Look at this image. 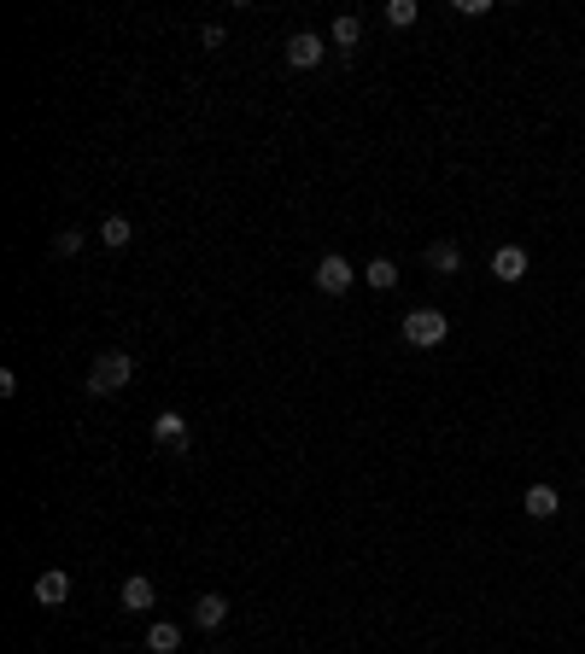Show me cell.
Instances as JSON below:
<instances>
[{
	"label": "cell",
	"mask_w": 585,
	"mask_h": 654,
	"mask_svg": "<svg viewBox=\"0 0 585 654\" xmlns=\"http://www.w3.org/2000/svg\"><path fill=\"white\" fill-rule=\"evenodd\" d=\"M152 438H159V445H176V450H182V445H187V420L176 415V409H164V415H152Z\"/></svg>",
	"instance_id": "cell-8"
},
{
	"label": "cell",
	"mask_w": 585,
	"mask_h": 654,
	"mask_svg": "<svg viewBox=\"0 0 585 654\" xmlns=\"http://www.w3.org/2000/svg\"><path fill=\"white\" fill-rule=\"evenodd\" d=\"M427 269L457 275V269H462V246H451V240H434V246H427Z\"/></svg>",
	"instance_id": "cell-12"
},
{
	"label": "cell",
	"mask_w": 585,
	"mask_h": 654,
	"mask_svg": "<svg viewBox=\"0 0 585 654\" xmlns=\"http://www.w3.org/2000/svg\"><path fill=\"white\" fill-rule=\"evenodd\" d=\"M152 602H159L152 579H141V573H135V579H124V607H129V614H147Z\"/></svg>",
	"instance_id": "cell-10"
},
{
	"label": "cell",
	"mask_w": 585,
	"mask_h": 654,
	"mask_svg": "<svg viewBox=\"0 0 585 654\" xmlns=\"http://www.w3.org/2000/svg\"><path fill=\"white\" fill-rule=\"evenodd\" d=\"M351 281H357V269H351L340 251H328L323 263H316V293H328V298H340V293H351Z\"/></svg>",
	"instance_id": "cell-3"
},
{
	"label": "cell",
	"mask_w": 585,
	"mask_h": 654,
	"mask_svg": "<svg viewBox=\"0 0 585 654\" xmlns=\"http://www.w3.org/2000/svg\"><path fill=\"white\" fill-rule=\"evenodd\" d=\"M521 508H527V514H533V520H550V514H556V508H562V497H556V485H527V497H521Z\"/></svg>",
	"instance_id": "cell-7"
},
{
	"label": "cell",
	"mask_w": 585,
	"mask_h": 654,
	"mask_svg": "<svg viewBox=\"0 0 585 654\" xmlns=\"http://www.w3.org/2000/svg\"><path fill=\"white\" fill-rule=\"evenodd\" d=\"M363 281H369L374 293H392V286H399V263H392V258H374L369 269H363Z\"/></svg>",
	"instance_id": "cell-13"
},
{
	"label": "cell",
	"mask_w": 585,
	"mask_h": 654,
	"mask_svg": "<svg viewBox=\"0 0 585 654\" xmlns=\"http://www.w3.org/2000/svg\"><path fill=\"white\" fill-rule=\"evenodd\" d=\"M135 380V357L129 351H106V357H94V369H88V392L94 397H112V392H124V386Z\"/></svg>",
	"instance_id": "cell-1"
},
{
	"label": "cell",
	"mask_w": 585,
	"mask_h": 654,
	"mask_svg": "<svg viewBox=\"0 0 585 654\" xmlns=\"http://www.w3.org/2000/svg\"><path fill=\"white\" fill-rule=\"evenodd\" d=\"M223 619H228V602H223V596H200V602H194V625H200V631H217V625H223Z\"/></svg>",
	"instance_id": "cell-9"
},
{
	"label": "cell",
	"mask_w": 585,
	"mask_h": 654,
	"mask_svg": "<svg viewBox=\"0 0 585 654\" xmlns=\"http://www.w3.org/2000/svg\"><path fill=\"white\" fill-rule=\"evenodd\" d=\"M328 41H334V47H357V41H363V24H357L351 13H340L334 30H328Z\"/></svg>",
	"instance_id": "cell-15"
},
{
	"label": "cell",
	"mask_w": 585,
	"mask_h": 654,
	"mask_svg": "<svg viewBox=\"0 0 585 654\" xmlns=\"http://www.w3.org/2000/svg\"><path fill=\"white\" fill-rule=\"evenodd\" d=\"M445 334H451L445 310H410V316H404V345H416V351L445 345Z\"/></svg>",
	"instance_id": "cell-2"
},
{
	"label": "cell",
	"mask_w": 585,
	"mask_h": 654,
	"mask_svg": "<svg viewBox=\"0 0 585 654\" xmlns=\"http://www.w3.org/2000/svg\"><path fill=\"white\" fill-rule=\"evenodd\" d=\"M176 649H182V625H170V619L147 625V654H176Z\"/></svg>",
	"instance_id": "cell-11"
},
{
	"label": "cell",
	"mask_w": 585,
	"mask_h": 654,
	"mask_svg": "<svg viewBox=\"0 0 585 654\" xmlns=\"http://www.w3.org/2000/svg\"><path fill=\"white\" fill-rule=\"evenodd\" d=\"M287 64L293 71H311V64H323V53H328V41L316 36V30H299V36H287Z\"/></svg>",
	"instance_id": "cell-4"
},
{
	"label": "cell",
	"mask_w": 585,
	"mask_h": 654,
	"mask_svg": "<svg viewBox=\"0 0 585 654\" xmlns=\"http://www.w3.org/2000/svg\"><path fill=\"white\" fill-rule=\"evenodd\" d=\"M416 18H422V6H416V0H386V24H392V30H410Z\"/></svg>",
	"instance_id": "cell-16"
},
{
	"label": "cell",
	"mask_w": 585,
	"mask_h": 654,
	"mask_svg": "<svg viewBox=\"0 0 585 654\" xmlns=\"http://www.w3.org/2000/svg\"><path fill=\"white\" fill-rule=\"evenodd\" d=\"M36 602L41 607H65V602H71V573H65V567L36 573Z\"/></svg>",
	"instance_id": "cell-5"
},
{
	"label": "cell",
	"mask_w": 585,
	"mask_h": 654,
	"mask_svg": "<svg viewBox=\"0 0 585 654\" xmlns=\"http://www.w3.org/2000/svg\"><path fill=\"white\" fill-rule=\"evenodd\" d=\"M129 240H135V228H129V217H106V223H100V246L124 251Z\"/></svg>",
	"instance_id": "cell-14"
},
{
	"label": "cell",
	"mask_w": 585,
	"mask_h": 654,
	"mask_svg": "<svg viewBox=\"0 0 585 654\" xmlns=\"http://www.w3.org/2000/svg\"><path fill=\"white\" fill-rule=\"evenodd\" d=\"M217 654H228V649H217Z\"/></svg>",
	"instance_id": "cell-18"
},
{
	"label": "cell",
	"mask_w": 585,
	"mask_h": 654,
	"mask_svg": "<svg viewBox=\"0 0 585 654\" xmlns=\"http://www.w3.org/2000/svg\"><path fill=\"white\" fill-rule=\"evenodd\" d=\"M492 275H498L503 286H510V281H527V251H521V246H498V251H492Z\"/></svg>",
	"instance_id": "cell-6"
},
{
	"label": "cell",
	"mask_w": 585,
	"mask_h": 654,
	"mask_svg": "<svg viewBox=\"0 0 585 654\" xmlns=\"http://www.w3.org/2000/svg\"><path fill=\"white\" fill-rule=\"evenodd\" d=\"M53 251H59V258H76V251H82V228H59V234H53Z\"/></svg>",
	"instance_id": "cell-17"
}]
</instances>
